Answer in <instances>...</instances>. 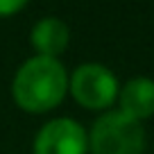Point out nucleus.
<instances>
[{"label":"nucleus","instance_id":"3","mask_svg":"<svg viewBox=\"0 0 154 154\" xmlns=\"http://www.w3.org/2000/svg\"><path fill=\"white\" fill-rule=\"evenodd\" d=\"M118 77L113 70L102 63L88 61L77 66L68 75V93L82 109L88 111H104L118 100Z\"/></svg>","mask_w":154,"mask_h":154},{"label":"nucleus","instance_id":"5","mask_svg":"<svg viewBox=\"0 0 154 154\" xmlns=\"http://www.w3.org/2000/svg\"><path fill=\"white\" fill-rule=\"evenodd\" d=\"M29 43L38 57L59 59V54L70 43V27L57 16H45L32 25Z\"/></svg>","mask_w":154,"mask_h":154},{"label":"nucleus","instance_id":"1","mask_svg":"<svg viewBox=\"0 0 154 154\" xmlns=\"http://www.w3.org/2000/svg\"><path fill=\"white\" fill-rule=\"evenodd\" d=\"M68 93V70L59 59H25L11 79V97L27 113H48L63 102Z\"/></svg>","mask_w":154,"mask_h":154},{"label":"nucleus","instance_id":"2","mask_svg":"<svg viewBox=\"0 0 154 154\" xmlns=\"http://www.w3.org/2000/svg\"><path fill=\"white\" fill-rule=\"evenodd\" d=\"M143 122L129 118L120 109L104 111L88 131V152L91 154H143Z\"/></svg>","mask_w":154,"mask_h":154},{"label":"nucleus","instance_id":"4","mask_svg":"<svg viewBox=\"0 0 154 154\" xmlns=\"http://www.w3.org/2000/svg\"><path fill=\"white\" fill-rule=\"evenodd\" d=\"M32 154H88V131L75 118H52L36 131Z\"/></svg>","mask_w":154,"mask_h":154},{"label":"nucleus","instance_id":"6","mask_svg":"<svg viewBox=\"0 0 154 154\" xmlns=\"http://www.w3.org/2000/svg\"><path fill=\"white\" fill-rule=\"evenodd\" d=\"M120 111L129 118L143 122L154 116V79L149 77H131L118 91Z\"/></svg>","mask_w":154,"mask_h":154},{"label":"nucleus","instance_id":"7","mask_svg":"<svg viewBox=\"0 0 154 154\" xmlns=\"http://www.w3.org/2000/svg\"><path fill=\"white\" fill-rule=\"evenodd\" d=\"M27 7L25 0H0V18H7V16H14L18 11H23Z\"/></svg>","mask_w":154,"mask_h":154}]
</instances>
